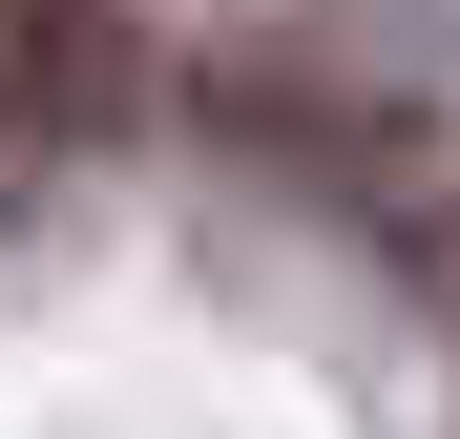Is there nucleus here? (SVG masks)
I'll list each match as a JSON object with an SVG mask.
<instances>
[{
	"label": "nucleus",
	"mask_w": 460,
	"mask_h": 439,
	"mask_svg": "<svg viewBox=\"0 0 460 439\" xmlns=\"http://www.w3.org/2000/svg\"><path fill=\"white\" fill-rule=\"evenodd\" d=\"M126 105V0H0V168H63Z\"/></svg>",
	"instance_id": "1"
}]
</instances>
